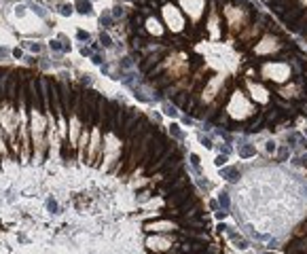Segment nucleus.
<instances>
[{
	"mask_svg": "<svg viewBox=\"0 0 307 254\" xmlns=\"http://www.w3.org/2000/svg\"><path fill=\"white\" fill-rule=\"evenodd\" d=\"M223 176H227V180L235 182V180H237V170H233V167H227V170H223Z\"/></svg>",
	"mask_w": 307,
	"mask_h": 254,
	"instance_id": "obj_1",
	"label": "nucleus"
},
{
	"mask_svg": "<svg viewBox=\"0 0 307 254\" xmlns=\"http://www.w3.org/2000/svg\"><path fill=\"white\" fill-rule=\"evenodd\" d=\"M76 9L80 11V13H89V11H91V2H87V0H76Z\"/></svg>",
	"mask_w": 307,
	"mask_h": 254,
	"instance_id": "obj_2",
	"label": "nucleus"
},
{
	"mask_svg": "<svg viewBox=\"0 0 307 254\" xmlns=\"http://www.w3.org/2000/svg\"><path fill=\"white\" fill-rule=\"evenodd\" d=\"M239 155H241V157H250V155H254V146H239Z\"/></svg>",
	"mask_w": 307,
	"mask_h": 254,
	"instance_id": "obj_3",
	"label": "nucleus"
},
{
	"mask_svg": "<svg viewBox=\"0 0 307 254\" xmlns=\"http://www.w3.org/2000/svg\"><path fill=\"white\" fill-rule=\"evenodd\" d=\"M220 203L225 205V210H229V197H227V193H223V195H220Z\"/></svg>",
	"mask_w": 307,
	"mask_h": 254,
	"instance_id": "obj_4",
	"label": "nucleus"
},
{
	"mask_svg": "<svg viewBox=\"0 0 307 254\" xmlns=\"http://www.w3.org/2000/svg\"><path fill=\"white\" fill-rule=\"evenodd\" d=\"M102 45H106V47H110V36H106V34H102Z\"/></svg>",
	"mask_w": 307,
	"mask_h": 254,
	"instance_id": "obj_5",
	"label": "nucleus"
},
{
	"mask_svg": "<svg viewBox=\"0 0 307 254\" xmlns=\"http://www.w3.org/2000/svg\"><path fill=\"white\" fill-rule=\"evenodd\" d=\"M165 112H168V115H176V110H174V108H172L170 104H168V106H165Z\"/></svg>",
	"mask_w": 307,
	"mask_h": 254,
	"instance_id": "obj_6",
	"label": "nucleus"
},
{
	"mask_svg": "<svg viewBox=\"0 0 307 254\" xmlns=\"http://www.w3.org/2000/svg\"><path fill=\"white\" fill-rule=\"evenodd\" d=\"M225 161H227V157H218V159H216V163H218V165H223Z\"/></svg>",
	"mask_w": 307,
	"mask_h": 254,
	"instance_id": "obj_7",
	"label": "nucleus"
},
{
	"mask_svg": "<svg viewBox=\"0 0 307 254\" xmlns=\"http://www.w3.org/2000/svg\"><path fill=\"white\" fill-rule=\"evenodd\" d=\"M62 13L64 15H70V7H62Z\"/></svg>",
	"mask_w": 307,
	"mask_h": 254,
	"instance_id": "obj_8",
	"label": "nucleus"
}]
</instances>
